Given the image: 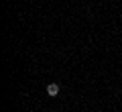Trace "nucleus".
Listing matches in <instances>:
<instances>
[{
  "instance_id": "obj_1",
  "label": "nucleus",
  "mask_w": 122,
  "mask_h": 112,
  "mask_svg": "<svg viewBox=\"0 0 122 112\" xmlns=\"http://www.w3.org/2000/svg\"><path fill=\"white\" fill-rule=\"evenodd\" d=\"M47 94L49 96H57L59 94V86H57V84H49L47 86Z\"/></svg>"
}]
</instances>
